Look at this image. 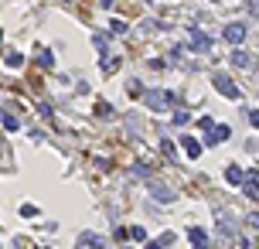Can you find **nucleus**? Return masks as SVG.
I'll use <instances>...</instances> for the list:
<instances>
[{
    "label": "nucleus",
    "instance_id": "1",
    "mask_svg": "<svg viewBox=\"0 0 259 249\" xmlns=\"http://www.w3.org/2000/svg\"><path fill=\"white\" fill-rule=\"evenodd\" d=\"M170 102H178V96H174V92H164V89H154V92H147V106H150V110H170Z\"/></svg>",
    "mask_w": 259,
    "mask_h": 249
},
{
    "label": "nucleus",
    "instance_id": "2",
    "mask_svg": "<svg viewBox=\"0 0 259 249\" xmlns=\"http://www.w3.org/2000/svg\"><path fill=\"white\" fill-rule=\"evenodd\" d=\"M212 86H215V89H218V92H222L225 99H236V96H239L236 82H232L228 76H222V72H218V76H212Z\"/></svg>",
    "mask_w": 259,
    "mask_h": 249
},
{
    "label": "nucleus",
    "instance_id": "3",
    "mask_svg": "<svg viewBox=\"0 0 259 249\" xmlns=\"http://www.w3.org/2000/svg\"><path fill=\"white\" fill-rule=\"evenodd\" d=\"M246 194H249V198H259V171L246 174Z\"/></svg>",
    "mask_w": 259,
    "mask_h": 249
},
{
    "label": "nucleus",
    "instance_id": "4",
    "mask_svg": "<svg viewBox=\"0 0 259 249\" xmlns=\"http://www.w3.org/2000/svg\"><path fill=\"white\" fill-rule=\"evenodd\" d=\"M242 38H246V28H242V24H228V28H225V41L239 44Z\"/></svg>",
    "mask_w": 259,
    "mask_h": 249
},
{
    "label": "nucleus",
    "instance_id": "5",
    "mask_svg": "<svg viewBox=\"0 0 259 249\" xmlns=\"http://www.w3.org/2000/svg\"><path fill=\"white\" fill-rule=\"evenodd\" d=\"M191 41H194V48H198V52H208V48H212V38L202 34L198 28H191Z\"/></svg>",
    "mask_w": 259,
    "mask_h": 249
},
{
    "label": "nucleus",
    "instance_id": "6",
    "mask_svg": "<svg viewBox=\"0 0 259 249\" xmlns=\"http://www.w3.org/2000/svg\"><path fill=\"white\" fill-rule=\"evenodd\" d=\"M188 236H191V242H194V249H208V236H204L198 226H191L188 229Z\"/></svg>",
    "mask_w": 259,
    "mask_h": 249
},
{
    "label": "nucleus",
    "instance_id": "7",
    "mask_svg": "<svg viewBox=\"0 0 259 249\" xmlns=\"http://www.w3.org/2000/svg\"><path fill=\"white\" fill-rule=\"evenodd\" d=\"M232 134V130H228V126H215V130H212V134L204 136V144H208V147H212V144H222L225 136Z\"/></svg>",
    "mask_w": 259,
    "mask_h": 249
},
{
    "label": "nucleus",
    "instance_id": "8",
    "mask_svg": "<svg viewBox=\"0 0 259 249\" xmlns=\"http://www.w3.org/2000/svg\"><path fill=\"white\" fill-rule=\"evenodd\" d=\"M150 194H154L157 202H174V198H178V192H167L164 184H154V188H150Z\"/></svg>",
    "mask_w": 259,
    "mask_h": 249
},
{
    "label": "nucleus",
    "instance_id": "9",
    "mask_svg": "<svg viewBox=\"0 0 259 249\" xmlns=\"http://www.w3.org/2000/svg\"><path fill=\"white\" fill-rule=\"evenodd\" d=\"M181 144H184V150H188V157H198L202 154V144L194 140V136H181Z\"/></svg>",
    "mask_w": 259,
    "mask_h": 249
},
{
    "label": "nucleus",
    "instance_id": "10",
    "mask_svg": "<svg viewBox=\"0 0 259 249\" xmlns=\"http://www.w3.org/2000/svg\"><path fill=\"white\" fill-rule=\"evenodd\" d=\"M225 178H228V184H242V178H246V174H242V168L232 164V168H225Z\"/></svg>",
    "mask_w": 259,
    "mask_h": 249
},
{
    "label": "nucleus",
    "instance_id": "11",
    "mask_svg": "<svg viewBox=\"0 0 259 249\" xmlns=\"http://www.w3.org/2000/svg\"><path fill=\"white\" fill-rule=\"evenodd\" d=\"M232 62H236L239 68H249V65H252V55H246V52H232Z\"/></svg>",
    "mask_w": 259,
    "mask_h": 249
},
{
    "label": "nucleus",
    "instance_id": "12",
    "mask_svg": "<svg viewBox=\"0 0 259 249\" xmlns=\"http://www.w3.org/2000/svg\"><path fill=\"white\" fill-rule=\"evenodd\" d=\"M86 242H89V249H106V246H102V239H92V236H86Z\"/></svg>",
    "mask_w": 259,
    "mask_h": 249
},
{
    "label": "nucleus",
    "instance_id": "13",
    "mask_svg": "<svg viewBox=\"0 0 259 249\" xmlns=\"http://www.w3.org/2000/svg\"><path fill=\"white\" fill-rule=\"evenodd\" d=\"M249 123H252V126H259V110H252V113H249Z\"/></svg>",
    "mask_w": 259,
    "mask_h": 249
},
{
    "label": "nucleus",
    "instance_id": "14",
    "mask_svg": "<svg viewBox=\"0 0 259 249\" xmlns=\"http://www.w3.org/2000/svg\"><path fill=\"white\" fill-rule=\"evenodd\" d=\"M249 222H252V226L259 229V212H252V215H249Z\"/></svg>",
    "mask_w": 259,
    "mask_h": 249
}]
</instances>
